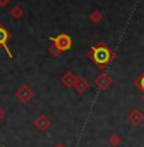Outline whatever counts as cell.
I'll return each instance as SVG.
<instances>
[{
    "instance_id": "16",
    "label": "cell",
    "mask_w": 144,
    "mask_h": 147,
    "mask_svg": "<svg viewBox=\"0 0 144 147\" xmlns=\"http://www.w3.org/2000/svg\"><path fill=\"white\" fill-rule=\"evenodd\" d=\"M55 147H65V146H64V145H63V143H58V145H56Z\"/></svg>"
},
{
    "instance_id": "3",
    "label": "cell",
    "mask_w": 144,
    "mask_h": 147,
    "mask_svg": "<svg viewBox=\"0 0 144 147\" xmlns=\"http://www.w3.org/2000/svg\"><path fill=\"white\" fill-rule=\"evenodd\" d=\"M9 38H10L9 31H8L4 26L0 24V47H3V49L7 51L8 56H9L10 59H13V54L9 50V47H8V41H9Z\"/></svg>"
},
{
    "instance_id": "5",
    "label": "cell",
    "mask_w": 144,
    "mask_h": 147,
    "mask_svg": "<svg viewBox=\"0 0 144 147\" xmlns=\"http://www.w3.org/2000/svg\"><path fill=\"white\" fill-rule=\"evenodd\" d=\"M94 82H96V84H97L101 90H106L107 87L111 84L112 80H111V77H110L107 73H102V74H100L97 78H96Z\"/></svg>"
},
{
    "instance_id": "4",
    "label": "cell",
    "mask_w": 144,
    "mask_h": 147,
    "mask_svg": "<svg viewBox=\"0 0 144 147\" xmlns=\"http://www.w3.org/2000/svg\"><path fill=\"white\" fill-rule=\"evenodd\" d=\"M15 96L22 101V102H28L31 98L33 97V91L27 86V84H23L22 87H19L15 92Z\"/></svg>"
},
{
    "instance_id": "1",
    "label": "cell",
    "mask_w": 144,
    "mask_h": 147,
    "mask_svg": "<svg viewBox=\"0 0 144 147\" xmlns=\"http://www.w3.org/2000/svg\"><path fill=\"white\" fill-rule=\"evenodd\" d=\"M92 53H93V60L100 67L106 65L111 60V51L109 50V47L103 45V42H100L98 46H93Z\"/></svg>"
},
{
    "instance_id": "11",
    "label": "cell",
    "mask_w": 144,
    "mask_h": 147,
    "mask_svg": "<svg viewBox=\"0 0 144 147\" xmlns=\"http://www.w3.org/2000/svg\"><path fill=\"white\" fill-rule=\"evenodd\" d=\"M101 18H102V14L98 12V10H94V12H93L91 16H89V19H91L92 22H94V23H97V22L100 21Z\"/></svg>"
},
{
    "instance_id": "8",
    "label": "cell",
    "mask_w": 144,
    "mask_h": 147,
    "mask_svg": "<svg viewBox=\"0 0 144 147\" xmlns=\"http://www.w3.org/2000/svg\"><path fill=\"white\" fill-rule=\"evenodd\" d=\"M35 124H36V127H37V129L38 131H46L47 128H49V125H50V121L49 119H47L45 115H41V117H38L37 119H36L35 121Z\"/></svg>"
},
{
    "instance_id": "10",
    "label": "cell",
    "mask_w": 144,
    "mask_h": 147,
    "mask_svg": "<svg viewBox=\"0 0 144 147\" xmlns=\"http://www.w3.org/2000/svg\"><path fill=\"white\" fill-rule=\"evenodd\" d=\"M10 14H12V17L13 18H15V19H19L22 16H23V9H22L19 5H15V7L12 9V12H10Z\"/></svg>"
},
{
    "instance_id": "15",
    "label": "cell",
    "mask_w": 144,
    "mask_h": 147,
    "mask_svg": "<svg viewBox=\"0 0 144 147\" xmlns=\"http://www.w3.org/2000/svg\"><path fill=\"white\" fill-rule=\"evenodd\" d=\"M4 115H5V113H4V110H3V107H0V120L4 118Z\"/></svg>"
},
{
    "instance_id": "6",
    "label": "cell",
    "mask_w": 144,
    "mask_h": 147,
    "mask_svg": "<svg viewBox=\"0 0 144 147\" xmlns=\"http://www.w3.org/2000/svg\"><path fill=\"white\" fill-rule=\"evenodd\" d=\"M128 119H129V121H130L133 125H139V124L144 120V114L143 113H140L138 109H134L133 111H130Z\"/></svg>"
},
{
    "instance_id": "14",
    "label": "cell",
    "mask_w": 144,
    "mask_h": 147,
    "mask_svg": "<svg viewBox=\"0 0 144 147\" xmlns=\"http://www.w3.org/2000/svg\"><path fill=\"white\" fill-rule=\"evenodd\" d=\"M9 4V0H0V7H7V5Z\"/></svg>"
},
{
    "instance_id": "12",
    "label": "cell",
    "mask_w": 144,
    "mask_h": 147,
    "mask_svg": "<svg viewBox=\"0 0 144 147\" xmlns=\"http://www.w3.org/2000/svg\"><path fill=\"white\" fill-rule=\"evenodd\" d=\"M120 142H121V140L117 137V134L111 136V138H110V145L114 146V147H117V146H119V143H120Z\"/></svg>"
},
{
    "instance_id": "9",
    "label": "cell",
    "mask_w": 144,
    "mask_h": 147,
    "mask_svg": "<svg viewBox=\"0 0 144 147\" xmlns=\"http://www.w3.org/2000/svg\"><path fill=\"white\" fill-rule=\"evenodd\" d=\"M74 86H75V88H77V91L79 92V94H83V92L88 88L89 84H88V82L84 80V78H78Z\"/></svg>"
},
{
    "instance_id": "7",
    "label": "cell",
    "mask_w": 144,
    "mask_h": 147,
    "mask_svg": "<svg viewBox=\"0 0 144 147\" xmlns=\"http://www.w3.org/2000/svg\"><path fill=\"white\" fill-rule=\"evenodd\" d=\"M77 80H78V78L75 77L74 73H72V72H66L65 74L63 76V78H61V82L64 83V86H65L66 88H70L72 86H74V84H75Z\"/></svg>"
},
{
    "instance_id": "2",
    "label": "cell",
    "mask_w": 144,
    "mask_h": 147,
    "mask_svg": "<svg viewBox=\"0 0 144 147\" xmlns=\"http://www.w3.org/2000/svg\"><path fill=\"white\" fill-rule=\"evenodd\" d=\"M50 41H52L54 46H56L60 51H65L72 46V38L65 33H60L56 37H50Z\"/></svg>"
},
{
    "instance_id": "13",
    "label": "cell",
    "mask_w": 144,
    "mask_h": 147,
    "mask_svg": "<svg viewBox=\"0 0 144 147\" xmlns=\"http://www.w3.org/2000/svg\"><path fill=\"white\" fill-rule=\"evenodd\" d=\"M137 83H138L137 86L139 87V88H140V90H142V91L144 92V76H142V77H140L139 80L137 81Z\"/></svg>"
}]
</instances>
